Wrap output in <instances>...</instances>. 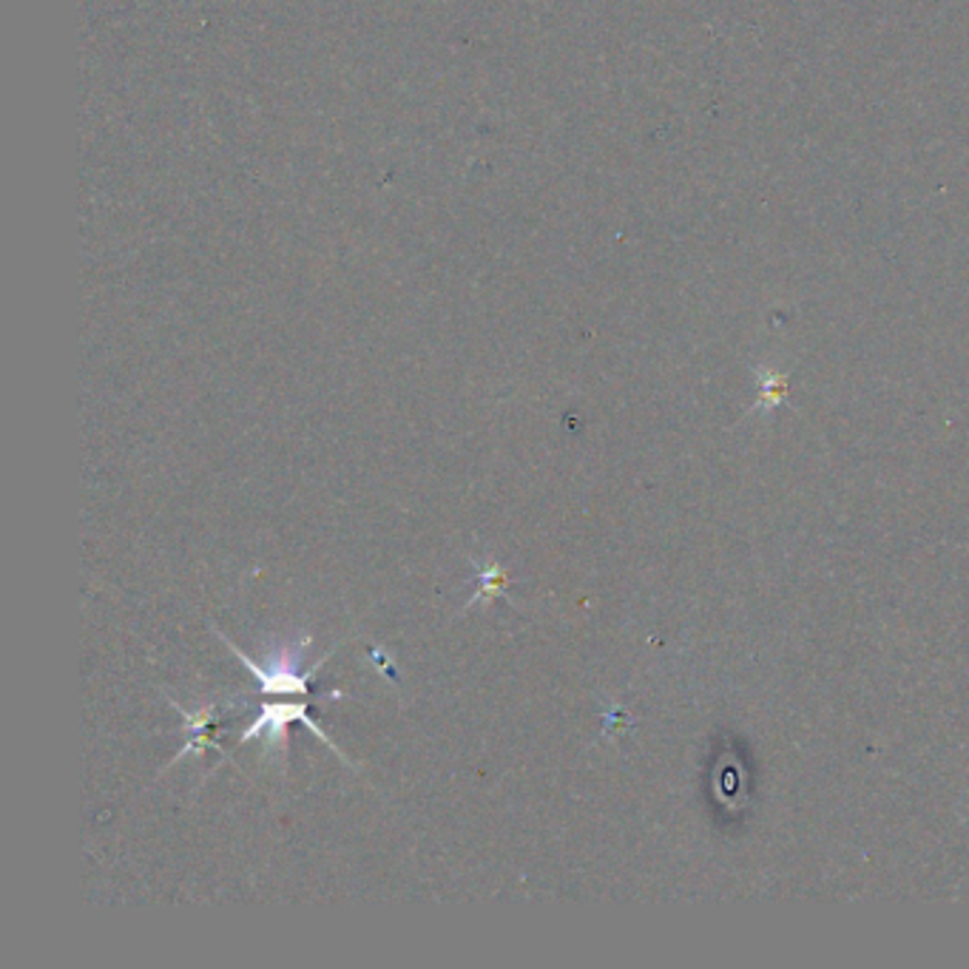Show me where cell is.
Listing matches in <instances>:
<instances>
[{"label": "cell", "mask_w": 969, "mask_h": 969, "mask_svg": "<svg viewBox=\"0 0 969 969\" xmlns=\"http://www.w3.org/2000/svg\"><path fill=\"white\" fill-rule=\"evenodd\" d=\"M291 722H302V725H307V728L319 736L327 748H332L336 754H341V750L330 743V736H327L325 731H322L319 725H316V722L307 716L305 702H268V705L262 708V714L256 716V720L248 725V731L242 734V743H250V739H256V736H262V734L268 736L270 745H273V739H277V743H282L284 731H288V725H291Z\"/></svg>", "instance_id": "7a4b0ae2"}, {"label": "cell", "mask_w": 969, "mask_h": 969, "mask_svg": "<svg viewBox=\"0 0 969 969\" xmlns=\"http://www.w3.org/2000/svg\"><path fill=\"white\" fill-rule=\"evenodd\" d=\"M211 722H213V705L199 708L197 714H188V711H183V731H185V734H202V731H206L208 725H211Z\"/></svg>", "instance_id": "277c9868"}, {"label": "cell", "mask_w": 969, "mask_h": 969, "mask_svg": "<svg viewBox=\"0 0 969 969\" xmlns=\"http://www.w3.org/2000/svg\"><path fill=\"white\" fill-rule=\"evenodd\" d=\"M506 588H510V572H506V569L481 567V572H478V586H475V595L469 597L467 606H475L478 600H495V597H503V600L510 603Z\"/></svg>", "instance_id": "3957f363"}, {"label": "cell", "mask_w": 969, "mask_h": 969, "mask_svg": "<svg viewBox=\"0 0 969 969\" xmlns=\"http://www.w3.org/2000/svg\"><path fill=\"white\" fill-rule=\"evenodd\" d=\"M370 654H373V659H375V663H378V668H382V672H384V677L396 679V668H393V663H389V659L384 657L382 649H370Z\"/></svg>", "instance_id": "5b68a950"}, {"label": "cell", "mask_w": 969, "mask_h": 969, "mask_svg": "<svg viewBox=\"0 0 969 969\" xmlns=\"http://www.w3.org/2000/svg\"><path fill=\"white\" fill-rule=\"evenodd\" d=\"M222 640H225L227 649L234 651L236 657L245 663V668H248V672L259 679L262 693H268V697H307V677H311L313 672H319V665H322V659H319V663L313 665L311 672H302V668H299V659H302V654H305V645L311 643V638H305L299 645H284V649L268 651V663L265 665L254 663V659H250L245 651L236 649V645L231 643L227 638H222Z\"/></svg>", "instance_id": "6da1fadb"}]
</instances>
